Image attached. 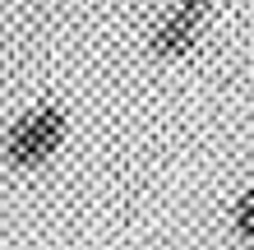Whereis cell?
<instances>
[{
	"label": "cell",
	"instance_id": "2",
	"mask_svg": "<svg viewBox=\"0 0 254 250\" xmlns=\"http://www.w3.org/2000/svg\"><path fill=\"white\" fill-rule=\"evenodd\" d=\"M208 19H213V0H171V9L153 23L148 51L157 61H181V56H190L199 47Z\"/></svg>",
	"mask_w": 254,
	"mask_h": 250
},
{
	"label": "cell",
	"instance_id": "3",
	"mask_svg": "<svg viewBox=\"0 0 254 250\" xmlns=\"http://www.w3.org/2000/svg\"><path fill=\"white\" fill-rule=\"evenodd\" d=\"M231 227H236V241H241V246L254 241V190H250V185H245L241 195H236V204H231Z\"/></svg>",
	"mask_w": 254,
	"mask_h": 250
},
{
	"label": "cell",
	"instance_id": "1",
	"mask_svg": "<svg viewBox=\"0 0 254 250\" xmlns=\"http://www.w3.org/2000/svg\"><path fill=\"white\" fill-rule=\"evenodd\" d=\"M65 139H69L65 107H56V102H37V107H28V111L14 116V125L5 130L0 153H5V163L14 171H42L56 153L65 149Z\"/></svg>",
	"mask_w": 254,
	"mask_h": 250
}]
</instances>
